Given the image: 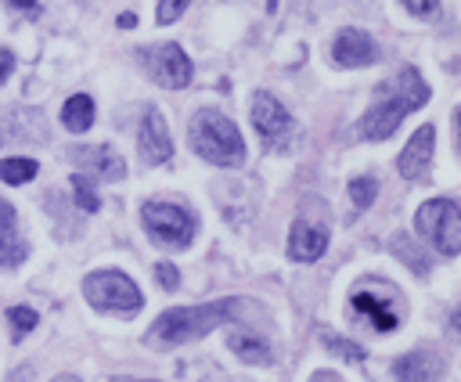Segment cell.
I'll list each match as a JSON object with an SVG mask.
<instances>
[{
    "label": "cell",
    "mask_w": 461,
    "mask_h": 382,
    "mask_svg": "<svg viewBox=\"0 0 461 382\" xmlns=\"http://www.w3.org/2000/svg\"><path fill=\"white\" fill-rule=\"evenodd\" d=\"M425 101H429V83L421 79V72L414 65L400 68L393 79H385L375 90L367 112L360 115V137L364 141H385V137H393L396 126L403 123V115H411Z\"/></svg>",
    "instance_id": "6da1fadb"
},
{
    "label": "cell",
    "mask_w": 461,
    "mask_h": 382,
    "mask_svg": "<svg viewBox=\"0 0 461 382\" xmlns=\"http://www.w3.org/2000/svg\"><path fill=\"white\" fill-rule=\"evenodd\" d=\"M241 306H249L245 299H212V303H198V306H173L166 314L155 317V324L148 328L144 342L151 350H173L184 346L234 317H241Z\"/></svg>",
    "instance_id": "7a4b0ae2"
},
{
    "label": "cell",
    "mask_w": 461,
    "mask_h": 382,
    "mask_svg": "<svg viewBox=\"0 0 461 382\" xmlns=\"http://www.w3.org/2000/svg\"><path fill=\"white\" fill-rule=\"evenodd\" d=\"M187 144L194 155H202L212 166H241L245 162V141L238 126L216 112V108H198L187 123Z\"/></svg>",
    "instance_id": "3957f363"
},
{
    "label": "cell",
    "mask_w": 461,
    "mask_h": 382,
    "mask_svg": "<svg viewBox=\"0 0 461 382\" xmlns=\"http://www.w3.org/2000/svg\"><path fill=\"white\" fill-rule=\"evenodd\" d=\"M83 296L101 314H122L133 317L140 310V288L122 270H94L83 281Z\"/></svg>",
    "instance_id": "277c9868"
},
{
    "label": "cell",
    "mask_w": 461,
    "mask_h": 382,
    "mask_svg": "<svg viewBox=\"0 0 461 382\" xmlns=\"http://www.w3.org/2000/svg\"><path fill=\"white\" fill-rule=\"evenodd\" d=\"M414 223H418V234L432 249H439L443 256H457L461 252V209H457L454 198H432V202H425L418 209Z\"/></svg>",
    "instance_id": "5b68a950"
},
{
    "label": "cell",
    "mask_w": 461,
    "mask_h": 382,
    "mask_svg": "<svg viewBox=\"0 0 461 382\" xmlns=\"http://www.w3.org/2000/svg\"><path fill=\"white\" fill-rule=\"evenodd\" d=\"M140 220H144L148 234L169 249H187L194 231H198V220L184 205H173V202H144Z\"/></svg>",
    "instance_id": "8992f818"
},
{
    "label": "cell",
    "mask_w": 461,
    "mask_h": 382,
    "mask_svg": "<svg viewBox=\"0 0 461 382\" xmlns=\"http://www.w3.org/2000/svg\"><path fill=\"white\" fill-rule=\"evenodd\" d=\"M252 126H256L259 141H263L270 151H285V148L292 144L295 123H292L288 108H285L274 94H267V90H256V94H252Z\"/></svg>",
    "instance_id": "52a82bcc"
},
{
    "label": "cell",
    "mask_w": 461,
    "mask_h": 382,
    "mask_svg": "<svg viewBox=\"0 0 461 382\" xmlns=\"http://www.w3.org/2000/svg\"><path fill=\"white\" fill-rule=\"evenodd\" d=\"M148 76L166 90H184L191 83V61L176 43H151L140 50Z\"/></svg>",
    "instance_id": "ba28073f"
},
{
    "label": "cell",
    "mask_w": 461,
    "mask_h": 382,
    "mask_svg": "<svg viewBox=\"0 0 461 382\" xmlns=\"http://www.w3.org/2000/svg\"><path fill=\"white\" fill-rule=\"evenodd\" d=\"M324 249H328V220L303 209L288 231V256L299 263H313L317 256H324Z\"/></svg>",
    "instance_id": "9c48e42d"
},
{
    "label": "cell",
    "mask_w": 461,
    "mask_h": 382,
    "mask_svg": "<svg viewBox=\"0 0 461 382\" xmlns=\"http://www.w3.org/2000/svg\"><path fill=\"white\" fill-rule=\"evenodd\" d=\"M137 151L148 166H162L169 162L173 155V137H169V126L162 119V112L155 105L144 108V119H140V137H137Z\"/></svg>",
    "instance_id": "30bf717a"
},
{
    "label": "cell",
    "mask_w": 461,
    "mask_h": 382,
    "mask_svg": "<svg viewBox=\"0 0 461 382\" xmlns=\"http://www.w3.org/2000/svg\"><path fill=\"white\" fill-rule=\"evenodd\" d=\"M432 151H436V130L432 126H418L411 133V141L403 144L400 159H396V169L403 180H421L432 166Z\"/></svg>",
    "instance_id": "8fae6325"
},
{
    "label": "cell",
    "mask_w": 461,
    "mask_h": 382,
    "mask_svg": "<svg viewBox=\"0 0 461 382\" xmlns=\"http://www.w3.org/2000/svg\"><path fill=\"white\" fill-rule=\"evenodd\" d=\"M331 61L342 68H364V65L378 61V43L364 29H342L331 43Z\"/></svg>",
    "instance_id": "7c38bea8"
},
{
    "label": "cell",
    "mask_w": 461,
    "mask_h": 382,
    "mask_svg": "<svg viewBox=\"0 0 461 382\" xmlns=\"http://www.w3.org/2000/svg\"><path fill=\"white\" fill-rule=\"evenodd\" d=\"M68 159H76L79 166H86V173H94V177H101V180H119L122 173H126V166H122V159L108 148V144H76V148H68Z\"/></svg>",
    "instance_id": "4fadbf2b"
},
{
    "label": "cell",
    "mask_w": 461,
    "mask_h": 382,
    "mask_svg": "<svg viewBox=\"0 0 461 382\" xmlns=\"http://www.w3.org/2000/svg\"><path fill=\"white\" fill-rule=\"evenodd\" d=\"M396 382H439L443 378V357L436 350H414L393 364Z\"/></svg>",
    "instance_id": "5bb4252c"
},
{
    "label": "cell",
    "mask_w": 461,
    "mask_h": 382,
    "mask_svg": "<svg viewBox=\"0 0 461 382\" xmlns=\"http://www.w3.org/2000/svg\"><path fill=\"white\" fill-rule=\"evenodd\" d=\"M227 346H230L245 364H270V360H274V353H270V346L263 342V335L245 332V328H234V332L227 335Z\"/></svg>",
    "instance_id": "9a60e30c"
},
{
    "label": "cell",
    "mask_w": 461,
    "mask_h": 382,
    "mask_svg": "<svg viewBox=\"0 0 461 382\" xmlns=\"http://www.w3.org/2000/svg\"><path fill=\"white\" fill-rule=\"evenodd\" d=\"M353 310L360 314V317H367L378 332H393L396 328V310H389V303L385 299H378V296H371V292H357L353 296Z\"/></svg>",
    "instance_id": "2e32d148"
},
{
    "label": "cell",
    "mask_w": 461,
    "mask_h": 382,
    "mask_svg": "<svg viewBox=\"0 0 461 382\" xmlns=\"http://www.w3.org/2000/svg\"><path fill=\"white\" fill-rule=\"evenodd\" d=\"M61 123L72 130V133H86L90 123H94V101L86 94H72L61 108Z\"/></svg>",
    "instance_id": "e0dca14e"
},
{
    "label": "cell",
    "mask_w": 461,
    "mask_h": 382,
    "mask_svg": "<svg viewBox=\"0 0 461 382\" xmlns=\"http://www.w3.org/2000/svg\"><path fill=\"white\" fill-rule=\"evenodd\" d=\"M36 169H40V162L22 159V155L0 159V180H7V184H29V180L36 177Z\"/></svg>",
    "instance_id": "ac0fdd59"
},
{
    "label": "cell",
    "mask_w": 461,
    "mask_h": 382,
    "mask_svg": "<svg viewBox=\"0 0 461 382\" xmlns=\"http://www.w3.org/2000/svg\"><path fill=\"white\" fill-rule=\"evenodd\" d=\"M29 256V241L14 231H0V267H18Z\"/></svg>",
    "instance_id": "d6986e66"
},
{
    "label": "cell",
    "mask_w": 461,
    "mask_h": 382,
    "mask_svg": "<svg viewBox=\"0 0 461 382\" xmlns=\"http://www.w3.org/2000/svg\"><path fill=\"white\" fill-rule=\"evenodd\" d=\"M375 195H378L375 177H353V180H349V198H353L357 209H367V205L375 202Z\"/></svg>",
    "instance_id": "ffe728a7"
},
{
    "label": "cell",
    "mask_w": 461,
    "mask_h": 382,
    "mask_svg": "<svg viewBox=\"0 0 461 382\" xmlns=\"http://www.w3.org/2000/svg\"><path fill=\"white\" fill-rule=\"evenodd\" d=\"M321 339H324V346H328L331 353H339V357H346V360H364V350H360L357 342L339 339V335H335V332H328V328H321Z\"/></svg>",
    "instance_id": "44dd1931"
},
{
    "label": "cell",
    "mask_w": 461,
    "mask_h": 382,
    "mask_svg": "<svg viewBox=\"0 0 461 382\" xmlns=\"http://www.w3.org/2000/svg\"><path fill=\"white\" fill-rule=\"evenodd\" d=\"M72 191H76V205L83 209V213H94L101 202H97V195H94V184L83 177V173H76L72 177Z\"/></svg>",
    "instance_id": "7402d4cb"
},
{
    "label": "cell",
    "mask_w": 461,
    "mask_h": 382,
    "mask_svg": "<svg viewBox=\"0 0 461 382\" xmlns=\"http://www.w3.org/2000/svg\"><path fill=\"white\" fill-rule=\"evenodd\" d=\"M11 324H14V339H25L36 328V310L32 306H11Z\"/></svg>",
    "instance_id": "603a6c76"
},
{
    "label": "cell",
    "mask_w": 461,
    "mask_h": 382,
    "mask_svg": "<svg viewBox=\"0 0 461 382\" xmlns=\"http://www.w3.org/2000/svg\"><path fill=\"white\" fill-rule=\"evenodd\" d=\"M191 0H158V25H169V22H176L180 14H184V7H187Z\"/></svg>",
    "instance_id": "cb8c5ba5"
},
{
    "label": "cell",
    "mask_w": 461,
    "mask_h": 382,
    "mask_svg": "<svg viewBox=\"0 0 461 382\" xmlns=\"http://www.w3.org/2000/svg\"><path fill=\"white\" fill-rule=\"evenodd\" d=\"M414 18H436L439 14V0H400Z\"/></svg>",
    "instance_id": "d4e9b609"
},
{
    "label": "cell",
    "mask_w": 461,
    "mask_h": 382,
    "mask_svg": "<svg viewBox=\"0 0 461 382\" xmlns=\"http://www.w3.org/2000/svg\"><path fill=\"white\" fill-rule=\"evenodd\" d=\"M155 277H158L162 288H176V285H180V274H176L173 263H158V267H155Z\"/></svg>",
    "instance_id": "484cf974"
},
{
    "label": "cell",
    "mask_w": 461,
    "mask_h": 382,
    "mask_svg": "<svg viewBox=\"0 0 461 382\" xmlns=\"http://www.w3.org/2000/svg\"><path fill=\"white\" fill-rule=\"evenodd\" d=\"M11 68H14V54L7 47H0V83L11 76Z\"/></svg>",
    "instance_id": "4316f807"
},
{
    "label": "cell",
    "mask_w": 461,
    "mask_h": 382,
    "mask_svg": "<svg viewBox=\"0 0 461 382\" xmlns=\"http://www.w3.org/2000/svg\"><path fill=\"white\" fill-rule=\"evenodd\" d=\"M0 231H14V209L0 198Z\"/></svg>",
    "instance_id": "83f0119b"
},
{
    "label": "cell",
    "mask_w": 461,
    "mask_h": 382,
    "mask_svg": "<svg viewBox=\"0 0 461 382\" xmlns=\"http://www.w3.org/2000/svg\"><path fill=\"white\" fill-rule=\"evenodd\" d=\"M119 25H122V29H133V25H137V14H130V11L119 14Z\"/></svg>",
    "instance_id": "f1b7e54d"
},
{
    "label": "cell",
    "mask_w": 461,
    "mask_h": 382,
    "mask_svg": "<svg viewBox=\"0 0 461 382\" xmlns=\"http://www.w3.org/2000/svg\"><path fill=\"white\" fill-rule=\"evenodd\" d=\"M11 7H18V11H32L36 7V0H7Z\"/></svg>",
    "instance_id": "f546056e"
},
{
    "label": "cell",
    "mask_w": 461,
    "mask_h": 382,
    "mask_svg": "<svg viewBox=\"0 0 461 382\" xmlns=\"http://www.w3.org/2000/svg\"><path fill=\"white\" fill-rule=\"evenodd\" d=\"M54 382H79V378H76V375H58Z\"/></svg>",
    "instance_id": "4dcf8cb0"
},
{
    "label": "cell",
    "mask_w": 461,
    "mask_h": 382,
    "mask_svg": "<svg viewBox=\"0 0 461 382\" xmlns=\"http://www.w3.org/2000/svg\"><path fill=\"white\" fill-rule=\"evenodd\" d=\"M112 382H155V378H112Z\"/></svg>",
    "instance_id": "1f68e13d"
},
{
    "label": "cell",
    "mask_w": 461,
    "mask_h": 382,
    "mask_svg": "<svg viewBox=\"0 0 461 382\" xmlns=\"http://www.w3.org/2000/svg\"><path fill=\"white\" fill-rule=\"evenodd\" d=\"M317 382H331V378H328V375H324V378H317Z\"/></svg>",
    "instance_id": "d6a6232c"
}]
</instances>
